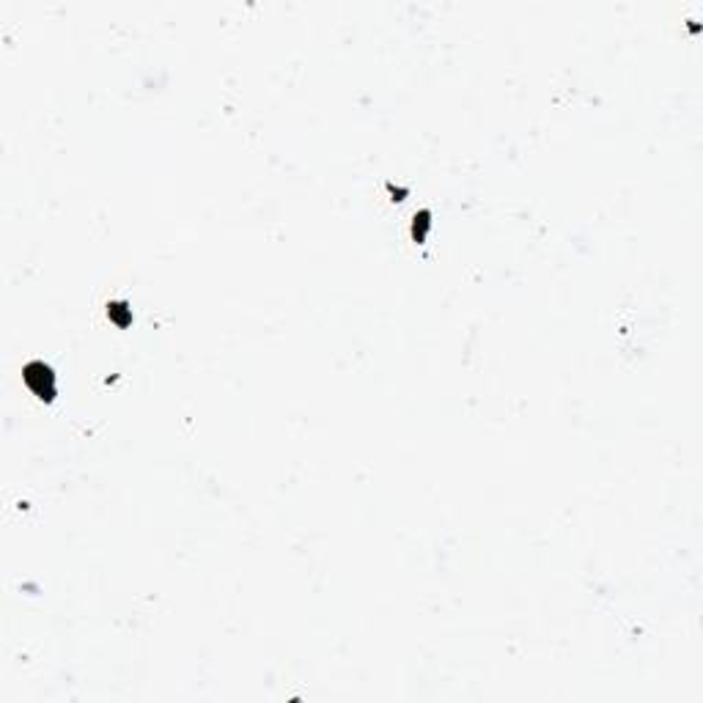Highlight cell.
Listing matches in <instances>:
<instances>
[{"label": "cell", "mask_w": 703, "mask_h": 703, "mask_svg": "<svg viewBox=\"0 0 703 703\" xmlns=\"http://www.w3.org/2000/svg\"><path fill=\"white\" fill-rule=\"evenodd\" d=\"M25 379L31 382V387H34L41 399H50V393H53V374H50V369L31 366V369L25 371Z\"/></svg>", "instance_id": "cell-1"}]
</instances>
